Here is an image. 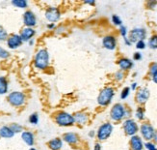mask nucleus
Segmentation results:
<instances>
[{
    "label": "nucleus",
    "instance_id": "c9c22d12",
    "mask_svg": "<svg viewBox=\"0 0 157 150\" xmlns=\"http://www.w3.org/2000/svg\"><path fill=\"white\" fill-rule=\"evenodd\" d=\"M121 36L124 37V38H125L126 37V34H127V30H126V27L125 26H121Z\"/></svg>",
    "mask_w": 157,
    "mask_h": 150
},
{
    "label": "nucleus",
    "instance_id": "79ce46f5",
    "mask_svg": "<svg viewBox=\"0 0 157 150\" xmlns=\"http://www.w3.org/2000/svg\"><path fill=\"white\" fill-rule=\"evenodd\" d=\"M54 26H55V25H54V23H50V24L47 25V28H48V29H52V28H54Z\"/></svg>",
    "mask_w": 157,
    "mask_h": 150
},
{
    "label": "nucleus",
    "instance_id": "4be33fe9",
    "mask_svg": "<svg viewBox=\"0 0 157 150\" xmlns=\"http://www.w3.org/2000/svg\"><path fill=\"white\" fill-rule=\"evenodd\" d=\"M62 146H63L62 140L59 139V138L53 139L48 142V147L51 150H60L61 148H62Z\"/></svg>",
    "mask_w": 157,
    "mask_h": 150
},
{
    "label": "nucleus",
    "instance_id": "6ab92c4d",
    "mask_svg": "<svg viewBox=\"0 0 157 150\" xmlns=\"http://www.w3.org/2000/svg\"><path fill=\"white\" fill-rule=\"evenodd\" d=\"M21 138L23 140V141L27 145L29 146H32L34 144V142H35V139H34V135L31 133V132H28V131H25V132H22L21 134Z\"/></svg>",
    "mask_w": 157,
    "mask_h": 150
},
{
    "label": "nucleus",
    "instance_id": "1a4fd4ad",
    "mask_svg": "<svg viewBox=\"0 0 157 150\" xmlns=\"http://www.w3.org/2000/svg\"><path fill=\"white\" fill-rule=\"evenodd\" d=\"M138 129L139 128H138L137 123L132 119H126L124 122V130L125 134L128 136H131V137L135 136L138 132Z\"/></svg>",
    "mask_w": 157,
    "mask_h": 150
},
{
    "label": "nucleus",
    "instance_id": "a878e982",
    "mask_svg": "<svg viewBox=\"0 0 157 150\" xmlns=\"http://www.w3.org/2000/svg\"><path fill=\"white\" fill-rule=\"evenodd\" d=\"M10 128H11V130H12L13 133H15V134L22 132V129H23L22 126H20L19 124H17V123H13V124H11Z\"/></svg>",
    "mask_w": 157,
    "mask_h": 150
},
{
    "label": "nucleus",
    "instance_id": "4468645a",
    "mask_svg": "<svg viewBox=\"0 0 157 150\" xmlns=\"http://www.w3.org/2000/svg\"><path fill=\"white\" fill-rule=\"evenodd\" d=\"M102 45L105 47V49L109 51H113L116 49V46H117V41H116L115 37L113 36H106L103 38L102 41Z\"/></svg>",
    "mask_w": 157,
    "mask_h": 150
},
{
    "label": "nucleus",
    "instance_id": "e433bc0d",
    "mask_svg": "<svg viewBox=\"0 0 157 150\" xmlns=\"http://www.w3.org/2000/svg\"><path fill=\"white\" fill-rule=\"evenodd\" d=\"M151 75H153L156 71H157V63H153V64H151Z\"/></svg>",
    "mask_w": 157,
    "mask_h": 150
},
{
    "label": "nucleus",
    "instance_id": "f257e3e1",
    "mask_svg": "<svg viewBox=\"0 0 157 150\" xmlns=\"http://www.w3.org/2000/svg\"><path fill=\"white\" fill-rule=\"evenodd\" d=\"M49 64V54L46 50H40L35 56V66L40 70H44Z\"/></svg>",
    "mask_w": 157,
    "mask_h": 150
},
{
    "label": "nucleus",
    "instance_id": "c756f323",
    "mask_svg": "<svg viewBox=\"0 0 157 150\" xmlns=\"http://www.w3.org/2000/svg\"><path fill=\"white\" fill-rule=\"evenodd\" d=\"M129 92H130V88L129 87H124V89L121 91V99H126L129 95Z\"/></svg>",
    "mask_w": 157,
    "mask_h": 150
},
{
    "label": "nucleus",
    "instance_id": "5701e85b",
    "mask_svg": "<svg viewBox=\"0 0 157 150\" xmlns=\"http://www.w3.org/2000/svg\"><path fill=\"white\" fill-rule=\"evenodd\" d=\"M8 91V83L4 77H0V95H3Z\"/></svg>",
    "mask_w": 157,
    "mask_h": 150
},
{
    "label": "nucleus",
    "instance_id": "f704fd0d",
    "mask_svg": "<svg viewBox=\"0 0 157 150\" xmlns=\"http://www.w3.org/2000/svg\"><path fill=\"white\" fill-rule=\"evenodd\" d=\"M145 146L147 150H157L156 146L153 144H151V142H147V144H145Z\"/></svg>",
    "mask_w": 157,
    "mask_h": 150
},
{
    "label": "nucleus",
    "instance_id": "2f4dec72",
    "mask_svg": "<svg viewBox=\"0 0 157 150\" xmlns=\"http://www.w3.org/2000/svg\"><path fill=\"white\" fill-rule=\"evenodd\" d=\"M9 56H10V53L7 51L6 50L2 49V47H0V58L5 59V58H8Z\"/></svg>",
    "mask_w": 157,
    "mask_h": 150
},
{
    "label": "nucleus",
    "instance_id": "cd10ccee",
    "mask_svg": "<svg viewBox=\"0 0 157 150\" xmlns=\"http://www.w3.org/2000/svg\"><path fill=\"white\" fill-rule=\"evenodd\" d=\"M29 122H30L31 124H33V125L38 124V122H39V116H38V114L37 113L31 114L30 117H29Z\"/></svg>",
    "mask_w": 157,
    "mask_h": 150
},
{
    "label": "nucleus",
    "instance_id": "c03bdc74",
    "mask_svg": "<svg viewBox=\"0 0 157 150\" xmlns=\"http://www.w3.org/2000/svg\"><path fill=\"white\" fill-rule=\"evenodd\" d=\"M136 87H137V83H133L132 86H131V89H132V90H135V89H136Z\"/></svg>",
    "mask_w": 157,
    "mask_h": 150
},
{
    "label": "nucleus",
    "instance_id": "9d476101",
    "mask_svg": "<svg viewBox=\"0 0 157 150\" xmlns=\"http://www.w3.org/2000/svg\"><path fill=\"white\" fill-rule=\"evenodd\" d=\"M23 41L21 40V37L20 35H17V34H13V35L10 36L7 40V45L10 47V49H17L18 47H20V45L22 44Z\"/></svg>",
    "mask_w": 157,
    "mask_h": 150
},
{
    "label": "nucleus",
    "instance_id": "393cba45",
    "mask_svg": "<svg viewBox=\"0 0 157 150\" xmlns=\"http://www.w3.org/2000/svg\"><path fill=\"white\" fill-rule=\"evenodd\" d=\"M148 47L153 50L157 49V35H153L148 40Z\"/></svg>",
    "mask_w": 157,
    "mask_h": 150
},
{
    "label": "nucleus",
    "instance_id": "4c0bfd02",
    "mask_svg": "<svg viewBox=\"0 0 157 150\" xmlns=\"http://www.w3.org/2000/svg\"><path fill=\"white\" fill-rule=\"evenodd\" d=\"M134 60H140L142 58V55H141V53L140 52H136L134 53Z\"/></svg>",
    "mask_w": 157,
    "mask_h": 150
},
{
    "label": "nucleus",
    "instance_id": "37998d69",
    "mask_svg": "<svg viewBox=\"0 0 157 150\" xmlns=\"http://www.w3.org/2000/svg\"><path fill=\"white\" fill-rule=\"evenodd\" d=\"M153 140H154V141L157 144V131L154 133V136H153Z\"/></svg>",
    "mask_w": 157,
    "mask_h": 150
},
{
    "label": "nucleus",
    "instance_id": "6e6552de",
    "mask_svg": "<svg viewBox=\"0 0 157 150\" xmlns=\"http://www.w3.org/2000/svg\"><path fill=\"white\" fill-rule=\"evenodd\" d=\"M140 132H141L142 137L144 138L146 140H153V136H154L155 131H154L153 127L151 124H148V123L142 124L141 127H140Z\"/></svg>",
    "mask_w": 157,
    "mask_h": 150
},
{
    "label": "nucleus",
    "instance_id": "dca6fc26",
    "mask_svg": "<svg viewBox=\"0 0 157 150\" xmlns=\"http://www.w3.org/2000/svg\"><path fill=\"white\" fill-rule=\"evenodd\" d=\"M63 139L66 142L70 144H76L79 141V138L76 134L74 133H67L63 136Z\"/></svg>",
    "mask_w": 157,
    "mask_h": 150
},
{
    "label": "nucleus",
    "instance_id": "2eb2a0df",
    "mask_svg": "<svg viewBox=\"0 0 157 150\" xmlns=\"http://www.w3.org/2000/svg\"><path fill=\"white\" fill-rule=\"evenodd\" d=\"M130 145H131L132 150H143V148H144V144H143L142 139L136 135L131 137Z\"/></svg>",
    "mask_w": 157,
    "mask_h": 150
},
{
    "label": "nucleus",
    "instance_id": "b1692460",
    "mask_svg": "<svg viewBox=\"0 0 157 150\" xmlns=\"http://www.w3.org/2000/svg\"><path fill=\"white\" fill-rule=\"evenodd\" d=\"M12 4L13 6L17 7V8H20V9H24L27 7V2L25 1V0H13Z\"/></svg>",
    "mask_w": 157,
    "mask_h": 150
},
{
    "label": "nucleus",
    "instance_id": "bb28decb",
    "mask_svg": "<svg viewBox=\"0 0 157 150\" xmlns=\"http://www.w3.org/2000/svg\"><path fill=\"white\" fill-rule=\"evenodd\" d=\"M135 116L137 117L139 120H143L145 118V112H144V110H143L142 107H138V110L136 111L135 112Z\"/></svg>",
    "mask_w": 157,
    "mask_h": 150
},
{
    "label": "nucleus",
    "instance_id": "72a5a7b5",
    "mask_svg": "<svg viewBox=\"0 0 157 150\" xmlns=\"http://www.w3.org/2000/svg\"><path fill=\"white\" fill-rule=\"evenodd\" d=\"M115 78L117 80H121L122 79H124V73H122L121 71H118L115 74Z\"/></svg>",
    "mask_w": 157,
    "mask_h": 150
},
{
    "label": "nucleus",
    "instance_id": "f03ea898",
    "mask_svg": "<svg viewBox=\"0 0 157 150\" xmlns=\"http://www.w3.org/2000/svg\"><path fill=\"white\" fill-rule=\"evenodd\" d=\"M115 95V91L112 87L108 86V87H105L103 88L99 95L98 97V103L100 105V106H107L111 103L112 101V98L114 97Z\"/></svg>",
    "mask_w": 157,
    "mask_h": 150
},
{
    "label": "nucleus",
    "instance_id": "f3484780",
    "mask_svg": "<svg viewBox=\"0 0 157 150\" xmlns=\"http://www.w3.org/2000/svg\"><path fill=\"white\" fill-rule=\"evenodd\" d=\"M74 122L79 125H84L88 121V115L84 112H76L73 115Z\"/></svg>",
    "mask_w": 157,
    "mask_h": 150
},
{
    "label": "nucleus",
    "instance_id": "49530a36",
    "mask_svg": "<svg viewBox=\"0 0 157 150\" xmlns=\"http://www.w3.org/2000/svg\"><path fill=\"white\" fill-rule=\"evenodd\" d=\"M89 136H90V137H94V131H91V133H89Z\"/></svg>",
    "mask_w": 157,
    "mask_h": 150
},
{
    "label": "nucleus",
    "instance_id": "c85d7f7f",
    "mask_svg": "<svg viewBox=\"0 0 157 150\" xmlns=\"http://www.w3.org/2000/svg\"><path fill=\"white\" fill-rule=\"evenodd\" d=\"M112 22H113L114 24H116V25H120V26H121V23H122L121 18H120L119 16H117V15H113V16H112Z\"/></svg>",
    "mask_w": 157,
    "mask_h": 150
},
{
    "label": "nucleus",
    "instance_id": "de8ad7c7",
    "mask_svg": "<svg viewBox=\"0 0 157 150\" xmlns=\"http://www.w3.org/2000/svg\"><path fill=\"white\" fill-rule=\"evenodd\" d=\"M29 44H30V45H33V44H34V41H33V40H30V41H29Z\"/></svg>",
    "mask_w": 157,
    "mask_h": 150
},
{
    "label": "nucleus",
    "instance_id": "9b49d317",
    "mask_svg": "<svg viewBox=\"0 0 157 150\" xmlns=\"http://www.w3.org/2000/svg\"><path fill=\"white\" fill-rule=\"evenodd\" d=\"M149 98V90L147 87H141L136 95V100L139 104H145Z\"/></svg>",
    "mask_w": 157,
    "mask_h": 150
},
{
    "label": "nucleus",
    "instance_id": "20e7f679",
    "mask_svg": "<svg viewBox=\"0 0 157 150\" xmlns=\"http://www.w3.org/2000/svg\"><path fill=\"white\" fill-rule=\"evenodd\" d=\"M112 132H113V125L111 123H104L98 128V138L100 141L106 140L111 136Z\"/></svg>",
    "mask_w": 157,
    "mask_h": 150
},
{
    "label": "nucleus",
    "instance_id": "a19ab883",
    "mask_svg": "<svg viewBox=\"0 0 157 150\" xmlns=\"http://www.w3.org/2000/svg\"><path fill=\"white\" fill-rule=\"evenodd\" d=\"M94 150H101V145L99 144H95Z\"/></svg>",
    "mask_w": 157,
    "mask_h": 150
},
{
    "label": "nucleus",
    "instance_id": "ddd939ff",
    "mask_svg": "<svg viewBox=\"0 0 157 150\" xmlns=\"http://www.w3.org/2000/svg\"><path fill=\"white\" fill-rule=\"evenodd\" d=\"M23 22L27 27H31L32 26H35L37 23V20H36V17L35 15L31 12V11H27L24 13L23 15Z\"/></svg>",
    "mask_w": 157,
    "mask_h": 150
},
{
    "label": "nucleus",
    "instance_id": "a211bd4d",
    "mask_svg": "<svg viewBox=\"0 0 157 150\" xmlns=\"http://www.w3.org/2000/svg\"><path fill=\"white\" fill-rule=\"evenodd\" d=\"M35 35V30L30 28V27H26L21 31V34H20V37H21L22 41H30L31 38Z\"/></svg>",
    "mask_w": 157,
    "mask_h": 150
},
{
    "label": "nucleus",
    "instance_id": "39448f33",
    "mask_svg": "<svg viewBox=\"0 0 157 150\" xmlns=\"http://www.w3.org/2000/svg\"><path fill=\"white\" fill-rule=\"evenodd\" d=\"M110 116L114 121H120L125 116V108L121 104H116L113 106Z\"/></svg>",
    "mask_w": 157,
    "mask_h": 150
},
{
    "label": "nucleus",
    "instance_id": "423d86ee",
    "mask_svg": "<svg viewBox=\"0 0 157 150\" xmlns=\"http://www.w3.org/2000/svg\"><path fill=\"white\" fill-rule=\"evenodd\" d=\"M8 100L10 102V104L15 106V107H20L24 104L25 102V96L24 94L21 92H12L9 96H8Z\"/></svg>",
    "mask_w": 157,
    "mask_h": 150
},
{
    "label": "nucleus",
    "instance_id": "f8f14e48",
    "mask_svg": "<svg viewBox=\"0 0 157 150\" xmlns=\"http://www.w3.org/2000/svg\"><path fill=\"white\" fill-rule=\"evenodd\" d=\"M60 11L57 8H49L45 12V18L50 22H55L60 18Z\"/></svg>",
    "mask_w": 157,
    "mask_h": 150
},
{
    "label": "nucleus",
    "instance_id": "0eeeda50",
    "mask_svg": "<svg viewBox=\"0 0 157 150\" xmlns=\"http://www.w3.org/2000/svg\"><path fill=\"white\" fill-rule=\"evenodd\" d=\"M146 35H147V32L145 29L135 28V29L131 30L130 33H129L128 40L130 41L131 44L137 43V42H139V41H144V39L146 38Z\"/></svg>",
    "mask_w": 157,
    "mask_h": 150
},
{
    "label": "nucleus",
    "instance_id": "aec40b11",
    "mask_svg": "<svg viewBox=\"0 0 157 150\" xmlns=\"http://www.w3.org/2000/svg\"><path fill=\"white\" fill-rule=\"evenodd\" d=\"M15 136V133H13L11 128L8 126H2L0 128V137L4 138V139H11Z\"/></svg>",
    "mask_w": 157,
    "mask_h": 150
},
{
    "label": "nucleus",
    "instance_id": "09e8293b",
    "mask_svg": "<svg viewBox=\"0 0 157 150\" xmlns=\"http://www.w3.org/2000/svg\"><path fill=\"white\" fill-rule=\"evenodd\" d=\"M29 150H37V149H35V148H30Z\"/></svg>",
    "mask_w": 157,
    "mask_h": 150
},
{
    "label": "nucleus",
    "instance_id": "473e14b6",
    "mask_svg": "<svg viewBox=\"0 0 157 150\" xmlns=\"http://www.w3.org/2000/svg\"><path fill=\"white\" fill-rule=\"evenodd\" d=\"M136 47L139 50H144L146 47V43L144 42V41H139V42L136 43Z\"/></svg>",
    "mask_w": 157,
    "mask_h": 150
},
{
    "label": "nucleus",
    "instance_id": "7c9ffc66",
    "mask_svg": "<svg viewBox=\"0 0 157 150\" xmlns=\"http://www.w3.org/2000/svg\"><path fill=\"white\" fill-rule=\"evenodd\" d=\"M8 37V34H7L6 30L3 28L2 26H0V41H4Z\"/></svg>",
    "mask_w": 157,
    "mask_h": 150
},
{
    "label": "nucleus",
    "instance_id": "ea45409f",
    "mask_svg": "<svg viewBox=\"0 0 157 150\" xmlns=\"http://www.w3.org/2000/svg\"><path fill=\"white\" fill-rule=\"evenodd\" d=\"M124 43H125V45H126V46H131V42L128 40V38H126V37H125V38H124Z\"/></svg>",
    "mask_w": 157,
    "mask_h": 150
},
{
    "label": "nucleus",
    "instance_id": "412c9836",
    "mask_svg": "<svg viewBox=\"0 0 157 150\" xmlns=\"http://www.w3.org/2000/svg\"><path fill=\"white\" fill-rule=\"evenodd\" d=\"M118 64H119V66H120V68L121 70H124V71H125V70H129L130 68H132V66H133V62L131 60H129V59H127V58H121V59H120L119 60V62H118Z\"/></svg>",
    "mask_w": 157,
    "mask_h": 150
},
{
    "label": "nucleus",
    "instance_id": "a18cd8bd",
    "mask_svg": "<svg viewBox=\"0 0 157 150\" xmlns=\"http://www.w3.org/2000/svg\"><path fill=\"white\" fill-rule=\"evenodd\" d=\"M85 3H87V4H90V5H94V1H86Z\"/></svg>",
    "mask_w": 157,
    "mask_h": 150
},
{
    "label": "nucleus",
    "instance_id": "58836bf2",
    "mask_svg": "<svg viewBox=\"0 0 157 150\" xmlns=\"http://www.w3.org/2000/svg\"><path fill=\"white\" fill-rule=\"evenodd\" d=\"M152 80L154 81L155 83H157V71L152 75Z\"/></svg>",
    "mask_w": 157,
    "mask_h": 150
},
{
    "label": "nucleus",
    "instance_id": "7ed1b4c3",
    "mask_svg": "<svg viewBox=\"0 0 157 150\" xmlns=\"http://www.w3.org/2000/svg\"><path fill=\"white\" fill-rule=\"evenodd\" d=\"M56 123L59 126H62V127H67V126H71L74 124V118H73V115L67 113V112H59L56 115Z\"/></svg>",
    "mask_w": 157,
    "mask_h": 150
}]
</instances>
